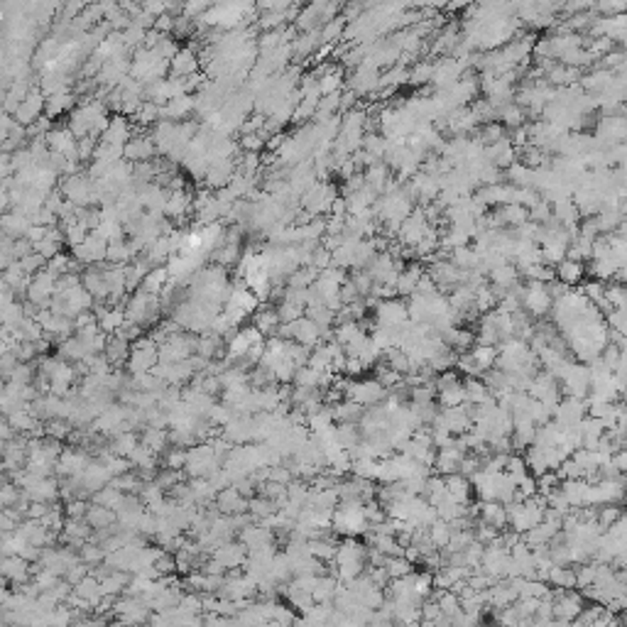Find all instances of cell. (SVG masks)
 Returning <instances> with one entry per match:
<instances>
[{
	"label": "cell",
	"mask_w": 627,
	"mask_h": 627,
	"mask_svg": "<svg viewBox=\"0 0 627 627\" xmlns=\"http://www.w3.org/2000/svg\"><path fill=\"white\" fill-rule=\"evenodd\" d=\"M241 260V245H233V243H223L219 250L213 252V263L219 267H230Z\"/></svg>",
	"instance_id": "41"
},
{
	"label": "cell",
	"mask_w": 627,
	"mask_h": 627,
	"mask_svg": "<svg viewBox=\"0 0 627 627\" xmlns=\"http://www.w3.org/2000/svg\"><path fill=\"white\" fill-rule=\"evenodd\" d=\"M72 627H108L106 615H86L81 620H74Z\"/></svg>",
	"instance_id": "54"
},
{
	"label": "cell",
	"mask_w": 627,
	"mask_h": 627,
	"mask_svg": "<svg viewBox=\"0 0 627 627\" xmlns=\"http://www.w3.org/2000/svg\"><path fill=\"white\" fill-rule=\"evenodd\" d=\"M211 559H216L226 571H235V569H243L248 561V549L241 542H228L221 544L216 551L211 554Z\"/></svg>",
	"instance_id": "14"
},
{
	"label": "cell",
	"mask_w": 627,
	"mask_h": 627,
	"mask_svg": "<svg viewBox=\"0 0 627 627\" xmlns=\"http://www.w3.org/2000/svg\"><path fill=\"white\" fill-rule=\"evenodd\" d=\"M470 355L476 358V363H478V368L483 370V373H487V370H493V368H498V355H500V351L495 346H473V351H470Z\"/></svg>",
	"instance_id": "32"
},
{
	"label": "cell",
	"mask_w": 627,
	"mask_h": 627,
	"mask_svg": "<svg viewBox=\"0 0 627 627\" xmlns=\"http://www.w3.org/2000/svg\"><path fill=\"white\" fill-rule=\"evenodd\" d=\"M622 503H625V505H627V493H625V500H622Z\"/></svg>",
	"instance_id": "55"
},
{
	"label": "cell",
	"mask_w": 627,
	"mask_h": 627,
	"mask_svg": "<svg viewBox=\"0 0 627 627\" xmlns=\"http://www.w3.org/2000/svg\"><path fill=\"white\" fill-rule=\"evenodd\" d=\"M91 454L86 448H64V454L59 456L54 465V476H59L62 481L67 478H81L86 473V468L91 465Z\"/></svg>",
	"instance_id": "5"
},
{
	"label": "cell",
	"mask_w": 627,
	"mask_h": 627,
	"mask_svg": "<svg viewBox=\"0 0 627 627\" xmlns=\"http://www.w3.org/2000/svg\"><path fill=\"white\" fill-rule=\"evenodd\" d=\"M270 481L280 483V485H289L294 481V473L289 470V465H272L270 468Z\"/></svg>",
	"instance_id": "53"
},
{
	"label": "cell",
	"mask_w": 627,
	"mask_h": 627,
	"mask_svg": "<svg viewBox=\"0 0 627 627\" xmlns=\"http://www.w3.org/2000/svg\"><path fill=\"white\" fill-rule=\"evenodd\" d=\"M86 522L91 525L94 532H103V529H111L118 525V512L111 507H103V505L91 503L89 512H86Z\"/></svg>",
	"instance_id": "19"
},
{
	"label": "cell",
	"mask_w": 627,
	"mask_h": 627,
	"mask_svg": "<svg viewBox=\"0 0 627 627\" xmlns=\"http://www.w3.org/2000/svg\"><path fill=\"white\" fill-rule=\"evenodd\" d=\"M336 199V186H331L329 182H316L302 196V208L314 219H321V213H331V206H333Z\"/></svg>",
	"instance_id": "3"
},
{
	"label": "cell",
	"mask_w": 627,
	"mask_h": 627,
	"mask_svg": "<svg viewBox=\"0 0 627 627\" xmlns=\"http://www.w3.org/2000/svg\"><path fill=\"white\" fill-rule=\"evenodd\" d=\"M23 500H25L23 487H17L15 483H10V481H3V490H0V505H3V509L17 507Z\"/></svg>",
	"instance_id": "40"
},
{
	"label": "cell",
	"mask_w": 627,
	"mask_h": 627,
	"mask_svg": "<svg viewBox=\"0 0 627 627\" xmlns=\"http://www.w3.org/2000/svg\"><path fill=\"white\" fill-rule=\"evenodd\" d=\"M277 314H280L282 324H294V321H299L302 316H307V309L297 307V304H292V302H280Z\"/></svg>",
	"instance_id": "47"
},
{
	"label": "cell",
	"mask_w": 627,
	"mask_h": 627,
	"mask_svg": "<svg viewBox=\"0 0 627 627\" xmlns=\"http://www.w3.org/2000/svg\"><path fill=\"white\" fill-rule=\"evenodd\" d=\"M478 140H481L485 147H490V145H495V142L505 140V125H498V123L483 125L481 133H478Z\"/></svg>",
	"instance_id": "45"
},
{
	"label": "cell",
	"mask_w": 627,
	"mask_h": 627,
	"mask_svg": "<svg viewBox=\"0 0 627 627\" xmlns=\"http://www.w3.org/2000/svg\"><path fill=\"white\" fill-rule=\"evenodd\" d=\"M387 395H390V392L373 377V380H353L346 392V399H353V402H358L360 407L370 409V407H377V404L385 402Z\"/></svg>",
	"instance_id": "4"
},
{
	"label": "cell",
	"mask_w": 627,
	"mask_h": 627,
	"mask_svg": "<svg viewBox=\"0 0 627 627\" xmlns=\"http://www.w3.org/2000/svg\"><path fill=\"white\" fill-rule=\"evenodd\" d=\"M160 365V346L152 341V336H142L133 343V353H130V360H128V373L130 377H140L147 375L152 370Z\"/></svg>",
	"instance_id": "2"
},
{
	"label": "cell",
	"mask_w": 627,
	"mask_h": 627,
	"mask_svg": "<svg viewBox=\"0 0 627 627\" xmlns=\"http://www.w3.org/2000/svg\"><path fill=\"white\" fill-rule=\"evenodd\" d=\"M238 147L243 152H263V147H267V135L265 133H250V135H241Z\"/></svg>",
	"instance_id": "43"
},
{
	"label": "cell",
	"mask_w": 627,
	"mask_h": 627,
	"mask_svg": "<svg viewBox=\"0 0 627 627\" xmlns=\"http://www.w3.org/2000/svg\"><path fill=\"white\" fill-rule=\"evenodd\" d=\"M138 446H140V434L138 431H123V434H116L113 439H108V451L113 456H123V459H130V454Z\"/></svg>",
	"instance_id": "24"
},
{
	"label": "cell",
	"mask_w": 627,
	"mask_h": 627,
	"mask_svg": "<svg viewBox=\"0 0 627 627\" xmlns=\"http://www.w3.org/2000/svg\"><path fill=\"white\" fill-rule=\"evenodd\" d=\"M72 255L84 265V267L101 265V263H106V258H108V241L94 230V233H89V238H86L81 245L72 248Z\"/></svg>",
	"instance_id": "6"
},
{
	"label": "cell",
	"mask_w": 627,
	"mask_h": 627,
	"mask_svg": "<svg viewBox=\"0 0 627 627\" xmlns=\"http://www.w3.org/2000/svg\"><path fill=\"white\" fill-rule=\"evenodd\" d=\"M387 571V576H390V581H395V578H404V576H409V573H415L412 569V561H407L404 556H387V561H385V566H382Z\"/></svg>",
	"instance_id": "37"
},
{
	"label": "cell",
	"mask_w": 627,
	"mask_h": 627,
	"mask_svg": "<svg viewBox=\"0 0 627 627\" xmlns=\"http://www.w3.org/2000/svg\"><path fill=\"white\" fill-rule=\"evenodd\" d=\"M426 274V270L421 267V265H409V267H404L402 272H399L397 277V285H395V292H397L399 297H415L417 287H419L421 277Z\"/></svg>",
	"instance_id": "18"
},
{
	"label": "cell",
	"mask_w": 627,
	"mask_h": 627,
	"mask_svg": "<svg viewBox=\"0 0 627 627\" xmlns=\"http://www.w3.org/2000/svg\"><path fill=\"white\" fill-rule=\"evenodd\" d=\"M32 228V221L20 211H8L3 213V235L12 238V241H20L28 235V230Z\"/></svg>",
	"instance_id": "20"
},
{
	"label": "cell",
	"mask_w": 627,
	"mask_h": 627,
	"mask_svg": "<svg viewBox=\"0 0 627 627\" xmlns=\"http://www.w3.org/2000/svg\"><path fill=\"white\" fill-rule=\"evenodd\" d=\"M157 152L160 150H157V142L152 135H135L133 140L125 145L123 157H125V162L140 164V162H152L157 157Z\"/></svg>",
	"instance_id": "11"
},
{
	"label": "cell",
	"mask_w": 627,
	"mask_h": 627,
	"mask_svg": "<svg viewBox=\"0 0 627 627\" xmlns=\"http://www.w3.org/2000/svg\"><path fill=\"white\" fill-rule=\"evenodd\" d=\"M78 556H81V561H84L86 566H91V569H96V566L106 564V556H108V551L101 547V544H96V542H86L84 547H81V551H78Z\"/></svg>",
	"instance_id": "34"
},
{
	"label": "cell",
	"mask_w": 627,
	"mask_h": 627,
	"mask_svg": "<svg viewBox=\"0 0 627 627\" xmlns=\"http://www.w3.org/2000/svg\"><path fill=\"white\" fill-rule=\"evenodd\" d=\"M321 380H324V373L304 365V368H299L297 373H294V382H292V385L304 387V390H321Z\"/></svg>",
	"instance_id": "33"
},
{
	"label": "cell",
	"mask_w": 627,
	"mask_h": 627,
	"mask_svg": "<svg viewBox=\"0 0 627 627\" xmlns=\"http://www.w3.org/2000/svg\"><path fill=\"white\" fill-rule=\"evenodd\" d=\"M45 431L50 439H56V441H69V437H72L74 426L69 424L67 419H52L45 424Z\"/></svg>",
	"instance_id": "42"
},
{
	"label": "cell",
	"mask_w": 627,
	"mask_h": 627,
	"mask_svg": "<svg viewBox=\"0 0 627 627\" xmlns=\"http://www.w3.org/2000/svg\"><path fill=\"white\" fill-rule=\"evenodd\" d=\"M133 138H135V125L130 123L125 116H113L108 130L101 135V142L116 145V147H125Z\"/></svg>",
	"instance_id": "15"
},
{
	"label": "cell",
	"mask_w": 627,
	"mask_h": 627,
	"mask_svg": "<svg viewBox=\"0 0 627 627\" xmlns=\"http://www.w3.org/2000/svg\"><path fill=\"white\" fill-rule=\"evenodd\" d=\"M554 272H556V282H561V285H566L569 289H571L573 285L583 282V274H586V267H583V263H576V260H569V258H566L564 263L556 265Z\"/></svg>",
	"instance_id": "25"
},
{
	"label": "cell",
	"mask_w": 627,
	"mask_h": 627,
	"mask_svg": "<svg viewBox=\"0 0 627 627\" xmlns=\"http://www.w3.org/2000/svg\"><path fill=\"white\" fill-rule=\"evenodd\" d=\"M549 586L554 591H573L578 588V576L573 566H551L549 569Z\"/></svg>",
	"instance_id": "23"
},
{
	"label": "cell",
	"mask_w": 627,
	"mask_h": 627,
	"mask_svg": "<svg viewBox=\"0 0 627 627\" xmlns=\"http://www.w3.org/2000/svg\"><path fill=\"white\" fill-rule=\"evenodd\" d=\"M199 52H194L191 47H182L179 54L172 59V76L174 78H189L194 74H199Z\"/></svg>",
	"instance_id": "17"
},
{
	"label": "cell",
	"mask_w": 627,
	"mask_h": 627,
	"mask_svg": "<svg viewBox=\"0 0 627 627\" xmlns=\"http://www.w3.org/2000/svg\"><path fill=\"white\" fill-rule=\"evenodd\" d=\"M189 448H177L172 446L164 454V468H172V470H184L186 468V459H189V454H186Z\"/></svg>",
	"instance_id": "46"
},
{
	"label": "cell",
	"mask_w": 627,
	"mask_h": 627,
	"mask_svg": "<svg viewBox=\"0 0 627 627\" xmlns=\"http://www.w3.org/2000/svg\"><path fill=\"white\" fill-rule=\"evenodd\" d=\"M583 593L578 591H554V620L573 622L583 613Z\"/></svg>",
	"instance_id": "8"
},
{
	"label": "cell",
	"mask_w": 627,
	"mask_h": 627,
	"mask_svg": "<svg viewBox=\"0 0 627 627\" xmlns=\"http://www.w3.org/2000/svg\"><path fill=\"white\" fill-rule=\"evenodd\" d=\"M45 106H47V96L37 89H32V94L25 98L23 103H20V108L15 111V120L20 125H25V128H30V125H34L42 118V113H45Z\"/></svg>",
	"instance_id": "13"
},
{
	"label": "cell",
	"mask_w": 627,
	"mask_h": 627,
	"mask_svg": "<svg viewBox=\"0 0 627 627\" xmlns=\"http://www.w3.org/2000/svg\"><path fill=\"white\" fill-rule=\"evenodd\" d=\"M89 507H91V500H74V503H67L64 512H67L69 520H86Z\"/></svg>",
	"instance_id": "51"
},
{
	"label": "cell",
	"mask_w": 627,
	"mask_h": 627,
	"mask_svg": "<svg viewBox=\"0 0 627 627\" xmlns=\"http://www.w3.org/2000/svg\"><path fill=\"white\" fill-rule=\"evenodd\" d=\"M213 505H216V509H219L223 517H235V515H245V512H250V500H248L235 485L221 490Z\"/></svg>",
	"instance_id": "12"
},
{
	"label": "cell",
	"mask_w": 627,
	"mask_h": 627,
	"mask_svg": "<svg viewBox=\"0 0 627 627\" xmlns=\"http://www.w3.org/2000/svg\"><path fill=\"white\" fill-rule=\"evenodd\" d=\"M451 537H454V529H451V525L443 520H437L434 525L429 527V539L431 544L437 549H446L448 542H451Z\"/></svg>",
	"instance_id": "38"
},
{
	"label": "cell",
	"mask_w": 627,
	"mask_h": 627,
	"mask_svg": "<svg viewBox=\"0 0 627 627\" xmlns=\"http://www.w3.org/2000/svg\"><path fill=\"white\" fill-rule=\"evenodd\" d=\"M123 495L125 493H120V490H116L113 485H108V487H103L101 493H96L94 498H91V503H96V505H103V507H111V509H116L118 507V503L123 500Z\"/></svg>",
	"instance_id": "44"
},
{
	"label": "cell",
	"mask_w": 627,
	"mask_h": 627,
	"mask_svg": "<svg viewBox=\"0 0 627 627\" xmlns=\"http://www.w3.org/2000/svg\"><path fill=\"white\" fill-rule=\"evenodd\" d=\"M20 265H23V270L30 274V277H34V274L42 272V270L47 267V260L42 258V255H37V252H32V255H28V258L20 260Z\"/></svg>",
	"instance_id": "52"
},
{
	"label": "cell",
	"mask_w": 627,
	"mask_h": 627,
	"mask_svg": "<svg viewBox=\"0 0 627 627\" xmlns=\"http://www.w3.org/2000/svg\"><path fill=\"white\" fill-rule=\"evenodd\" d=\"M478 522L493 527L498 532H505V527H509L507 507L500 503H478Z\"/></svg>",
	"instance_id": "16"
},
{
	"label": "cell",
	"mask_w": 627,
	"mask_h": 627,
	"mask_svg": "<svg viewBox=\"0 0 627 627\" xmlns=\"http://www.w3.org/2000/svg\"><path fill=\"white\" fill-rule=\"evenodd\" d=\"M140 441L145 443L150 451H155L157 456H162L169 451L172 441H169V429H152V426H145L140 434Z\"/></svg>",
	"instance_id": "27"
},
{
	"label": "cell",
	"mask_w": 627,
	"mask_h": 627,
	"mask_svg": "<svg viewBox=\"0 0 627 627\" xmlns=\"http://www.w3.org/2000/svg\"><path fill=\"white\" fill-rule=\"evenodd\" d=\"M522 309L532 314V316H544L554 309V299L549 294V285L544 282H529L525 287V294H522Z\"/></svg>",
	"instance_id": "7"
},
{
	"label": "cell",
	"mask_w": 627,
	"mask_h": 627,
	"mask_svg": "<svg viewBox=\"0 0 627 627\" xmlns=\"http://www.w3.org/2000/svg\"><path fill=\"white\" fill-rule=\"evenodd\" d=\"M277 512H280V505L272 503V500H267V498H263V495H258V498L250 500V515L255 517L258 522L267 520V517L277 515Z\"/></svg>",
	"instance_id": "36"
},
{
	"label": "cell",
	"mask_w": 627,
	"mask_h": 627,
	"mask_svg": "<svg viewBox=\"0 0 627 627\" xmlns=\"http://www.w3.org/2000/svg\"><path fill=\"white\" fill-rule=\"evenodd\" d=\"M89 573H91V566H86L84 561H78V564H74L72 569L64 573V581H67L69 586H78V583L84 581Z\"/></svg>",
	"instance_id": "50"
},
{
	"label": "cell",
	"mask_w": 627,
	"mask_h": 627,
	"mask_svg": "<svg viewBox=\"0 0 627 627\" xmlns=\"http://www.w3.org/2000/svg\"><path fill=\"white\" fill-rule=\"evenodd\" d=\"M155 571H157V576H160V578H169L174 571H177V556L167 554V551H164V554L157 559Z\"/></svg>",
	"instance_id": "49"
},
{
	"label": "cell",
	"mask_w": 627,
	"mask_h": 627,
	"mask_svg": "<svg viewBox=\"0 0 627 627\" xmlns=\"http://www.w3.org/2000/svg\"><path fill=\"white\" fill-rule=\"evenodd\" d=\"M169 282H172V277H169V270H167V265H162V267L150 270V274L145 277V282H142L140 289L147 292V294H155V297H160V294L167 289Z\"/></svg>",
	"instance_id": "28"
},
{
	"label": "cell",
	"mask_w": 627,
	"mask_h": 627,
	"mask_svg": "<svg viewBox=\"0 0 627 627\" xmlns=\"http://www.w3.org/2000/svg\"><path fill=\"white\" fill-rule=\"evenodd\" d=\"M446 490H448V498L456 500L461 505H468L470 503V493H473V483L468 481L465 476L461 473H454V476H446Z\"/></svg>",
	"instance_id": "26"
},
{
	"label": "cell",
	"mask_w": 627,
	"mask_h": 627,
	"mask_svg": "<svg viewBox=\"0 0 627 627\" xmlns=\"http://www.w3.org/2000/svg\"><path fill=\"white\" fill-rule=\"evenodd\" d=\"M162 120V106H157V103L152 101H145L140 106V111L135 113L133 123L138 125V128H150V125H157Z\"/></svg>",
	"instance_id": "30"
},
{
	"label": "cell",
	"mask_w": 627,
	"mask_h": 627,
	"mask_svg": "<svg viewBox=\"0 0 627 627\" xmlns=\"http://www.w3.org/2000/svg\"><path fill=\"white\" fill-rule=\"evenodd\" d=\"M155 483L162 487L164 493H169L174 485H179V483H182V470H172V468L160 470V473H157V481Z\"/></svg>",
	"instance_id": "48"
},
{
	"label": "cell",
	"mask_w": 627,
	"mask_h": 627,
	"mask_svg": "<svg viewBox=\"0 0 627 627\" xmlns=\"http://www.w3.org/2000/svg\"><path fill=\"white\" fill-rule=\"evenodd\" d=\"M343 76H346V67H343V64H336V67L331 69V72L326 74L324 78H319L321 96L341 94V91L346 89V81H343Z\"/></svg>",
	"instance_id": "29"
},
{
	"label": "cell",
	"mask_w": 627,
	"mask_h": 627,
	"mask_svg": "<svg viewBox=\"0 0 627 627\" xmlns=\"http://www.w3.org/2000/svg\"><path fill=\"white\" fill-rule=\"evenodd\" d=\"M74 94H56V96H50L47 98V106H45V116L50 118V120H54L56 116H62V113L67 111H74Z\"/></svg>",
	"instance_id": "31"
},
{
	"label": "cell",
	"mask_w": 627,
	"mask_h": 627,
	"mask_svg": "<svg viewBox=\"0 0 627 627\" xmlns=\"http://www.w3.org/2000/svg\"><path fill=\"white\" fill-rule=\"evenodd\" d=\"M0 573L6 578V583L10 588H20L25 583L32 581V564L25 561L23 556H3V564H0Z\"/></svg>",
	"instance_id": "9"
},
{
	"label": "cell",
	"mask_w": 627,
	"mask_h": 627,
	"mask_svg": "<svg viewBox=\"0 0 627 627\" xmlns=\"http://www.w3.org/2000/svg\"><path fill=\"white\" fill-rule=\"evenodd\" d=\"M252 326H255V329H258L265 338H274L277 336V331H280V326H282L280 314H277V309L263 307L260 311H255V316H252Z\"/></svg>",
	"instance_id": "22"
},
{
	"label": "cell",
	"mask_w": 627,
	"mask_h": 627,
	"mask_svg": "<svg viewBox=\"0 0 627 627\" xmlns=\"http://www.w3.org/2000/svg\"><path fill=\"white\" fill-rule=\"evenodd\" d=\"M434 69H437V62H426V59H421V62H417L415 67L409 69V84H431V78H434Z\"/></svg>",
	"instance_id": "39"
},
{
	"label": "cell",
	"mask_w": 627,
	"mask_h": 627,
	"mask_svg": "<svg viewBox=\"0 0 627 627\" xmlns=\"http://www.w3.org/2000/svg\"><path fill=\"white\" fill-rule=\"evenodd\" d=\"M409 324V307L399 299H385L375 309V326H404Z\"/></svg>",
	"instance_id": "10"
},
{
	"label": "cell",
	"mask_w": 627,
	"mask_h": 627,
	"mask_svg": "<svg viewBox=\"0 0 627 627\" xmlns=\"http://www.w3.org/2000/svg\"><path fill=\"white\" fill-rule=\"evenodd\" d=\"M189 459H186V468L184 473L189 476V481H201V478H211L216 470L223 468V463L219 461L216 451L211 448V443H196L191 446Z\"/></svg>",
	"instance_id": "1"
},
{
	"label": "cell",
	"mask_w": 627,
	"mask_h": 627,
	"mask_svg": "<svg viewBox=\"0 0 627 627\" xmlns=\"http://www.w3.org/2000/svg\"><path fill=\"white\" fill-rule=\"evenodd\" d=\"M500 118H503V125L509 130L525 128V108L517 106L515 101L507 103L505 108H500Z\"/></svg>",
	"instance_id": "35"
},
{
	"label": "cell",
	"mask_w": 627,
	"mask_h": 627,
	"mask_svg": "<svg viewBox=\"0 0 627 627\" xmlns=\"http://www.w3.org/2000/svg\"><path fill=\"white\" fill-rule=\"evenodd\" d=\"M130 353H133V343L123 341V338H118V336H111L108 338V346H106V351H103V355H106L108 363L113 365V370H120L123 365H128Z\"/></svg>",
	"instance_id": "21"
}]
</instances>
